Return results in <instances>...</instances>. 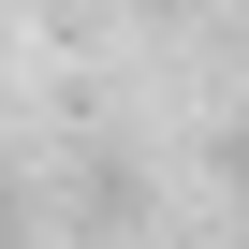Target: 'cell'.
<instances>
[{
  "mask_svg": "<svg viewBox=\"0 0 249 249\" xmlns=\"http://www.w3.org/2000/svg\"><path fill=\"white\" fill-rule=\"evenodd\" d=\"M0 249H15V234H0Z\"/></svg>",
  "mask_w": 249,
  "mask_h": 249,
  "instance_id": "1",
  "label": "cell"
}]
</instances>
